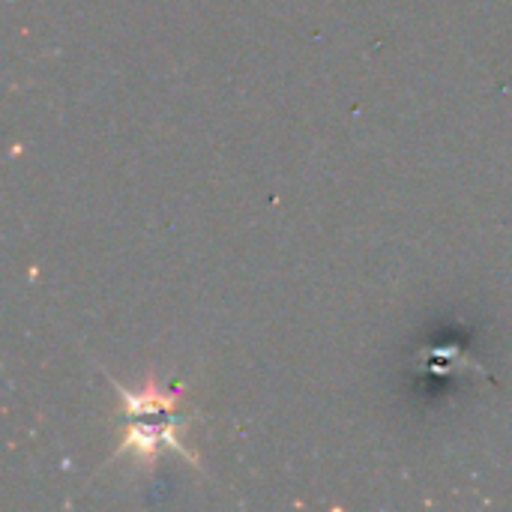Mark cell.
<instances>
[{"label": "cell", "instance_id": "cell-1", "mask_svg": "<svg viewBox=\"0 0 512 512\" xmlns=\"http://www.w3.org/2000/svg\"><path fill=\"white\" fill-rule=\"evenodd\" d=\"M162 447H174V450H180L189 462H195V465H198V456H195L192 450H186V447L177 441V435H174V423H171V420H168V423H156V426H150V423H135V426L129 429L126 441L120 444V453H123V450H135V453H138V459L153 462V459H156V453H159Z\"/></svg>", "mask_w": 512, "mask_h": 512}, {"label": "cell", "instance_id": "cell-2", "mask_svg": "<svg viewBox=\"0 0 512 512\" xmlns=\"http://www.w3.org/2000/svg\"><path fill=\"white\" fill-rule=\"evenodd\" d=\"M114 387H117V393H120V399L126 402V408H129L132 417H153V414H162V411H174L177 402H180V393L159 390L153 378L147 381V387H144L141 393H129V390L120 387L117 381H114Z\"/></svg>", "mask_w": 512, "mask_h": 512}]
</instances>
